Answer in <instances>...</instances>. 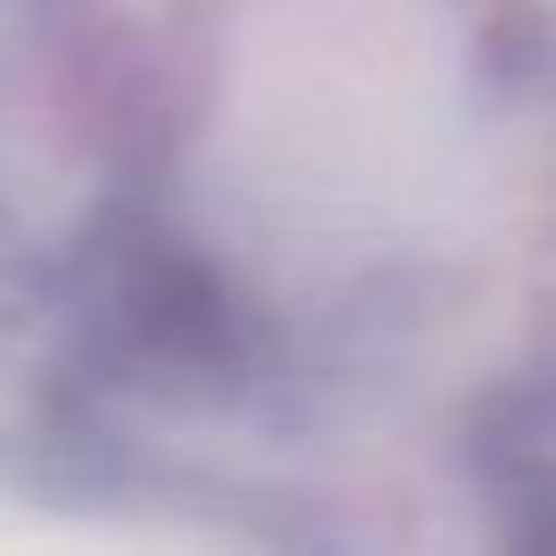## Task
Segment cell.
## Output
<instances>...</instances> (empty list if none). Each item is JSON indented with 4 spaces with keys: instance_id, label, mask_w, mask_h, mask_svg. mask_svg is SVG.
Instances as JSON below:
<instances>
[{
    "instance_id": "6da1fadb",
    "label": "cell",
    "mask_w": 556,
    "mask_h": 556,
    "mask_svg": "<svg viewBox=\"0 0 556 556\" xmlns=\"http://www.w3.org/2000/svg\"><path fill=\"white\" fill-rule=\"evenodd\" d=\"M507 491V556H556V458H516Z\"/></svg>"
}]
</instances>
